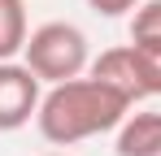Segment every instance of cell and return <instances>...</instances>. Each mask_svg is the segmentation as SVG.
<instances>
[{
    "instance_id": "cell-4",
    "label": "cell",
    "mask_w": 161,
    "mask_h": 156,
    "mask_svg": "<svg viewBox=\"0 0 161 156\" xmlns=\"http://www.w3.org/2000/svg\"><path fill=\"white\" fill-rule=\"evenodd\" d=\"M87 74L100 78L105 87H113L118 96H126V100H144V82H139V65H135V48L131 44H122V48H105L92 65H87Z\"/></svg>"
},
{
    "instance_id": "cell-2",
    "label": "cell",
    "mask_w": 161,
    "mask_h": 156,
    "mask_svg": "<svg viewBox=\"0 0 161 156\" xmlns=\"http://www.w3.org/2000/svg\"><path fill=\"white\" fill-rule=\"evenodd\" d=\"M22 65H26L44 87L83 78L87 65H92L87 35H83L74 22H44V26H35L31 39H26V48H22Z\"/></svg>"
},
{
    "instance_id": "cell-3",
    "label": "cell",
    "mask_w": 161,
    "mask_h": 156,
    "mask_svg": "<svg viewBox=\"0 0 161 156\" xmlns=\"http://www.w3.org/2000/svg\"><path fill=\"white\" fill-rule=\"evenodd\" d=\"M39 100H44V82L22 61H0V134L22 130L39 113Z\"/></svg>"
},
{
    "instance_id": "cell-5",
    "label": "cell",
    "mask_w": 161,
    "mask_h": 156,
    "mask_svg": "<svg viewBox=\"0 0 161 156\" xmlns=\"http://www.w3.org/2000/svg\"><path fill=\"white\" fill-rule=\"evenodd\" d=\"M118 156H161V113H126L113 139Z\"/></svg>"
},
{
    "instance_id": "cell-10",
    "label": "cell",
    "mask_w": 161,
    "mask_h": 156,
    "mask_svg": "<svg viewBox=\"0 0 161 156\" xmlns=\"http://www.w3.org/2000/svg\"><path fill=\"white\" fill-rule=\"evenodd\" d=\"M48 156H61V152H48Z\"/></svg>"
},
{
    "instance_id": "cell-6",
    "label": "cell",
    "mask_w": 161,
    "mask_h": 156,
    "mask_svg": "<svg viewBox=\"0 0 161 156\" xmlns=\"http://www.w3.org/2000/svg\"><path fill=\"white\" fill-rule=\"evenodd\" d=\"M31 39L26 0H0V61H18Z\"/></svg>"
},
{
    "instance_id": "cell-9",
    "label": "cell",
    "mask_w": 161,
    "mask_h": 156,
    "mask_svg": "<svg viewBox=\"0 0 161 156\" xmlns=\"http://www.w3.org/2000/svg\"><path fill=\"white\" fill-rule=\"evenodd\" d=\"M96 13H105V18H122V13H135L144 0H87Z\"/></svg>"
},
{
    "instance_id": "cell-7",
    "label": "cell",
    "mask_w": 161,
    "mask_h": 156,
    "mask_svg": "<svg viewBox=\"0 0 161 156\" xmlns=\"http://www.w3.org/2000/svg\"><path fill=\"white\" fill-rule=\"evenodd\" d=\"M131 44H161V0H144L131 13Z\"/></svg>"
},
{
    "instance_id": "cell-8",
    "label": "cell",
    "mask_w": 161,
    "mask_h": 156,
    "mask_svg": "<svg viewBox=\"0 0 161 156\" xmlns=\"http://www.w3.org/2000/svg\"><path fill=\"white\" fill-rule=\"evenodd\" d=\"M131 48H135L144 96H161V44H131Z\"/></svg>"
},
{
    "instance_id": "cell-1",
    "label": "cell",
    "mask_w": 161,
    "mask_h": 156,
    "mask_svg": "<svg viewBox=\"0 0 161 156\" xmlns=\"http://www.w3.org/2000/svg\"><path fill=\"white\" fill-rule=\"evenodd\" d=\"M126 113H131L126 96H118L100 78L83 74V78L57 82V87L44 91L39 113H35V126H39V134L48 143L70 148V143H83V139H96V134L118 130L126 122Z\"/></svg>"
}]
</instances>
